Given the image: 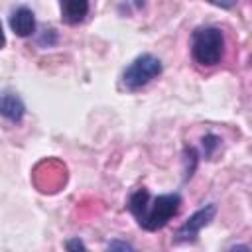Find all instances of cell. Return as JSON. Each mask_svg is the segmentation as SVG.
Wrapping results in <instances>:
<instances>
[{
	"label": "cell",
	"instance_id": "cell-10",
	"mask_svg": "<svg viewBox=\"0 0 252 252\" xmlns=\"http://www.w3.org/2000/svg\"><path fill=\"white\" fill-rule=\"evenodd\" d=\"M57 39H59L57 32H55L53 28H49V30H43V33L39 35L37 43H39L41 47H51V45H55V43H57Z\"/></svg>",
	"mask_w": 252,
	"mask_h": 252
},
{
	"label": "cell",
	"instance_id": "cell-2",
	"mask_svg": "<svg viewBox=\"0 0 252 252\" xmlns=\"http://www.w3.org/2000/svg\"><path fill=\"white\" fill-rule=\"evenodd\" d=\"M224 32L217 26H199L191 33V57L199 67H215L224 57Z\"/></svg>",
	"mask_w": 252,
	"mask_h": 252
},
{
	"label": "cell",
	"instance_id": "cell-3",
	"mask_svg": "<svg viewBox=\"0 0 252 252\" xmlns=\"http://www.w3.org/2000/svg\"><path fill=\"white\" fill-rule=\"evenodd\" d=\"M161 71H163V63L159 57H156L154 53H140L124 67L120 75V83L126 91L134 93L150 85L154 79H158Z\"/></svg>",
	"mask_w": 252,
	"mask_h": 252
},
{
	"label": "cell",
	"instance_id": "cell-5",
	"mask_svg": "<svg viewBox=\"0 0 252 252\" xmlns=\"http://www.w3.org/2000/svg\"><path fill=\"white\" fill-rule=\"evenodd\" d=\"M8 26L18 37H30L35 33V14L28 6H18L8 16Z\"/></svg>",
	"mask_w": 252,
	"mask_h": 252
},
{
	"label": "cell",
	"instance_id": "cell-7",
	"mask_svg": "<svg viewBox=\"0 0 252 252\" xmlns=\"http://www.w3.org/2000/svg\"><path fill=\"white\" fill-rule=\"evenodd\" d=\"M91 2L89 0H59V12H61V22L67 26H77L85 22L89 16Z\"/></svg>",
	"mask_w": 252,
	"mask_h": 252
},
{
	"label": "cell",
	"instance_id": "cell-11",
	"mask_svg": "<svg viewBox=\"0 0 252 252\" xmlns=\"http://www.w3.org/2000/svg\"><path fill=\"white\" fill-rule=\"evenodd\" d=\"M63 248L65 250H87V244L77 236V238H69L63 242Z\"/></svg>",
	"mask_w": 252,
	"mask_h": 252
},
{
	"label": "cell",
	"instance_id": "cell-6",
	"mask_svg": "<svg viewBox=\"0 0 252 252\" xmlns=\"http://www.w3.org/2000/svg\"><path fill=\"white\" fill-rule=\"evenodd\" d=\"M0 114H2V118L6 122H10L14 126L20 124L24 120V116H26V104L20 98V94L4 89L2 96H0Z\"/></svg>",
	"mask_w": 252,
	"mask_h": 252
},
{
	"label": "cell",
	"instance_id": "cell-4",
	"mask_svg": "<svg viewBox=\"0 0 252 252\" xmlns=\"http://www.w3.org/2000/svg\"><path fill=\"white\" fill-rule=\"evenodd\" d=\"M217 217V203H207L201 209H197L177 230H175V238L173 242H195L201 228L209 226L213 222V219Z\"/></svg>",
	"mask_w": 252,
	"mask_h": 252
},
{
	"label": "cell",
	"instance_id": "cell-9",
	"mask_svg": "<svg viewBox=\"0 0 252 252\" xmlns=\"http://www.w3.org/2000/svg\"><path fill=\"white\" fill-rule=\"evenodd\" d=\"M185 158H183V161H185V181L193 175V171L197 169V163H199V154H197V150L195 148H185V154H183Z\"/></svg>",
	"mask_w": 252,
	"mask_h": 252
},
{
	"label": "cell",
	"instance_id": "cell-8",
	"mask_svg": "<svg viewBox=\"0 0 252 252\" xmlns=\"http://www.w3.org/2000/svg\"><path fill=\"white\" fill-rule=\"evenodd\" d=\"M220 138L219 136H215V134H205L203 138H201V148H203V156H205V159H211L213 156H215V152L220 148Z\"/></svg>",
	"mask_w": 252,
	"mask_h": 252
},
{
	"label": "cell",
	"instance_id": "cell-14",
	"mask_svg": "<svg viewBox=\"0 0 252 252\" xmlns=\"http://www.w3.org/2000/svg\"><path fill=\"white\" fill-rule=\"evenodd\" d=\"M230 250H250V246L248 244H234V246H230Z\"/></svg>",
	"mask_w": 252,
	"mask_h": 252
},
{
	"label": "cell",
	"instance_id": "cell-15",
	"mask_svg": "<svg viewBox=\"0 0 252 252\" xmlns=\"http://www.w3.org/2000/svg\"><path fill=\"white\" fill-rule=\"evenodd\" d=\"M250 63H252V55H250Z\"/></svg>",
	"mask_w": 252,
	"mask_h": 252
},
{
	"label": "cell",
	"instance_id": "cell-12",
	"mask_svg": "<svg viewBox=\"0 0 252 252\" xmlns=\"http://www.w3.org/2000/svg\"><path fill=\"white\" fill-rule=\"evenodd\" d=\"M106 250H134V246L130 244V242H126V240H110L108 244H106Z\"/></svg>",
	"mask_w": 252,
	"mask_h": 252
},
{
	"label": "cell",
	"instance_id": "cell-13",
	"mask_svg": "<svg viewBox=\"0 0 252 252\" xmlns=\"http://www.w3.org/2000/svg\"><path fill=\"white\" fill-rule=\"evenodd\" d=\"M207 2L217 6V8H220V10H230L236 4V0H207Z\"/></svg>",
	"mask_w": 252,
	"mask_h": 252
},
{
	"label": "cell",
	"instance_id": "cell-1",
	"mask_svg": "<svg viewBox=\"0 0 252 252\" xmlns=\"http://www.w3.org/2000/svg\"><path fill=\"white\" fill-rule=\"evenodd\" d=\"M126 209L136 219L138 226L156 232L161 230L181 209V195L179 193H161L152 197L146 187L136 189L126 203Z\"/></svg>",
	"mask_w": 252,
	"mask_h": 252
}]
</instances>
